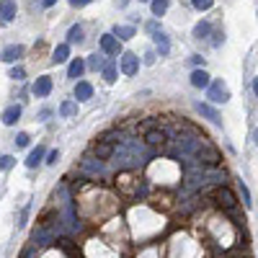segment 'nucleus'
I'll return each instance as SVG.
<instances>
[{"mask_svg": "<svg viewBox=\"0 0 258 258\" xmlns=\"http://www.w3.org/2000/svg\"><path fill=\"white\" fill-rule=\"evenodd\" d=\"M114 152H116V142H114L108 134H104L101 140L93 142V155H96L101 163H104V160H111V158H114Z\"/></svg>", "mask_w": 258, "mask_h": 258, "instance_id": "nucleus-1", "label": "nucleus"}, {"mask_svg": "<svg viewBox=\"0 0 258 258\" xmlns=\"http://www.w3.org/2000/svg\"><path fill=\"white\" fill-rule=\"evenodd\" d=\"M212 199H215L225 212H230V209H235V207H237V196H235V194L230 191L227 186H222V183H219V186L212 191Z\"/></svg>", "mask_w": 258, "mask_h": 258, "instance_id": "nucleus-2", "label": "nucleus"}, {"mask_svg": "<svg viewBox=\"0 0 258 258\" xmlns=\"http://www.w3.org/2000/svg\"><path fill=\"white\" fill-rule=\"evenodd\" d=\"M207 96L215 101V104H227L230 101V88L225 86L222 80H212L207 86Z\"/></svg>", "mask_w": 258, "mask_h": 258, "instance_id": "nucleus-3", "label": "nucleus"}, {"mask_svg": "<svg viewBox=\"0 0 258 258\" xmlns=\"http://www.w3.org/2000/svg\"><path fill=\"white\" fill-rule=\"evenodd\" d=\"M165 140H168L165 129H155V127H150V124H147V129H145V140H142L147 147H160Z\"/></svg>", "mask_w": 258, "mask_h": 258, "instance_id": "nucleus-4", "label": "nucleus"}, {"mask_svg": "<svg viewBox=\"0 0 258 258\" xmlns=\"http://www.w3.org/2000/svg\"><path fill=\"white\" fill-rule=\"evenodd\" d=\"M122 72L124 75H137V72H140V57H137L134 52H124L122 54Z\"/></svg>", "mask_w": 258, "mask_h": 258, "instance_id": "nucleus-5", "label": "nucleus"}, {"mask_svg": "<svg viewBox=\"0 0 258 258\" xmlns=\"http://www.w3.org/2000/svg\"><path fill=\"white\" fill-rule=\"evenodd\" d=\"M34 96L36 98H47L49 93H52V78L49 75H42V78H36V83H34Z\"/></svg>", "mask_w": 258, "mask_h": 258, "instance_id": "nucleus-6", "label": "nucleus"}, {"mask_svg": "<svg viewBox=\"0 0 258 258\" xmlns=\"http://www.w3.org/2000/svg\"><path fill=\"white\" fill-rule=\"evenodd\" d=\"M21 57H23V47H21V44H11V47H5L3 52H0V60L8 62V64L18 62Z\"/></svg>", "mask_w": 258, "mask_h": 258, "instance_id": "nucleus-7", "label": "nucleus"}, {"mask_svg": "<svg viewBox=\"0 0 258 258\" xmlns=\"http://www.w3.org/2000/svg\"><path fill=\"white\" fill-rule=\"evenodd\" d=\"M16 18V0H0V21L11 23Z\"/></svg>", "mask_w": 258, "mask_h": 258, "instance_id": "nucleus-8", "label": "nucleus"}, {"mask_svg": "<svg viewBox=\"0 0 258 258\" xmlns=\"http://www.w3.org/2000/svg\"><path fill=\"white\" fill-rule=\"evenodd\" d=\"M34 243L36 245H49V243H54V230L52 227H39L34 233Z\"/></svg>", "mask_w": 258, "mask_h": 258, "instance_id": "nucleus-9", "label": "nucleus"}, {"mask_svg": "<svg viewBox=\"0 0 258 258\" xmlns=\"http://www.w3.org/2000/svg\"><path fill=\"white\" fill-rule=\"evenodd\" d=\"M101 49L106 54H119V39L114 34H104L101 36Z\"/></svg>", "mask_w": 258, "mask_h": 258, "instance_id": "nucleus-10", "label": "nucleus"}, {"mask_svg": "<svg viewBox=\"0 0 258 258\" xmlns=\"http://www.w3.org/2000/svg\"><path fill=\"white\" fill-rule=\"evenodd\" d=\"M152 39H155V47H158L160 57H165V54L171 52V39H168V36H165V34L160 31V29H158V31L152 34Z\"/></svg>", "mask_w": 258, "mask_h": 258, "instance_id": "nucleus-11", "label": "nucleus"}, {"mask_svg": "<svg viewBox=\"0 0 258 258\" xmlns=\"http://www.w3.org/2000/svg\"><path fill=\"white\" fill-rule=\"evenodd\" d=\"M18 119H21V106H18V104L8 106L5 111H3V124H5V127H13Z\"/></svg>", "mask_w": 258, "mask_h": 258, "instance_id": "nucleus-12", "label": "nucleus"}, {"mask_svg": "<svg viewBox=\"0 0 258 258\" xmlns=\"http://www.w3.org/2000/svg\"><path fill=\"white\" fill-rule=\"evenodd\" d=\"M209 83H212V80H209V75H207V70L196 67V70L191 72V86H194V88H207Z\"/></svg>", "mask_w": 258, "mask_h": 258, "instance_id": "nucleus-13", "label": "nucleus"}, {"mask_svg": "<svg viewBox=\"0 0 258 258\" xmlns=\"http://www.w3.org/2000/svg\"><path fill=\"white\" fill-rule=\"evenodd\" d=\"M196 111H199L201 116H207L212 124H222V119H219V114H217V111H215V108H212L209 104H201V101H199V104H196Z\"/></svg>", "mask_w": 258, "mask_h": 258, "instance_id": "nucleus-14", "label": "nucleus"}, {"mask_svg": "<svg viewBox=\"0 0 258 258\" xmlns=\"http://www.w3.org/2000/svg\"><path fill=\"white\" fill-rule=\"evenodd\" d=\"M90 96H93V86H90V83H86V80H80L78 86H75V98H78V101H88Z\"/></svg>", "mask_w": 258, "mask_h": 258, "instance_id": "nucleus-15", "label": "nucleus"}, {"mask_svg": "<svg viewBox=\"0 0 258 258\" xmlns=\"http://www.w3.org/2000/svg\"><path fill=\"white\" fill-rule=\"evenodd\" d=\"M42 158H44V147H34V150L29 152V158H26V168H36V165L42 163Z\"/></svg>", "mask_w": 258, "mask_h": 258, "instance_id": "nucleus-16", "label": "nucleus"}, {"mask_svg": "<svg viewBox=\"0 0 258 258\" xmlns=\"http://www.w3.org/2000/svg\"><path fill=\"white\" fill-rule=\"evenodd\" d=\"M83 171H86V173H93V176H98V173L104 171V165H101L98 158H86V160H83Z\"/></svg>", "mask_w": 258, "mask_h": 258, "instance_id": "nucleus-17", "label": "nucleus"}, {"mask_svg": "<svg viewBox=\"0 0 258 258\" xmlns=\"http://www.w3.org/2000/svg\"><path fill=\"white\" fill-rule=\"evenodd\" d=\"M83 72H86V62H83L80 57H78V60H72V62H70V67H67V78H80Z\"/></svg>", "mask_w": 258, "mask_h": 258, "instance_id": "nucleus-18", "label": "nucleus"}, {"mask_svg": "<svg viewBox=\"0 0 258 258\" xmlns=\"http://www.w3.org/2000/svg\"><path fill=\"white\" fill-rule=\"evenodd\" d=\"M209 31H212L209 21H199L196 26H194V39H207V36H209Z\"/></svg>", "mask_w": 258, "mask_h": 258, "instance_id": "nucleus-19", "label": "nucleus"}, {"mask_svg": "<svg viewBox=\"0 0 258 258\" xmlns=\"http://www.w3.org/2000/svg\"><path fill=\"white\" fill-rule=\"evenodd\" d=\"M101 72H104V78H106V83H114L116 80V64L108 60V62H104L101 64Z\"/></svg>", "mask_w": 258, "mask_h": 258, "instance_id": "nucleus-20", "label": "nucleus"}, {"mask_svg": "<svg viewBox=\"0 0 258 258\" xmlns=\"http://www.w3.org/2000/svg\"><path fill=\"white\" fill-rule=\"evenodd\" d=\"M83 42V26L75 23V26H70V31H67V44H80Z\"/></svg>", "mask_w": 258, "mask_h": 258, "instance_id": "nucleus-21", "label": "nucleus"}, {"mask_svg": "<svg viewBox=\"0 0 258 258\" xmlns=\"http://www.w3.org/2000/svg\"><path fill=\"white\" fill-rule=\"evenodd\" d=\"M67 57H70V44H60L57 49H54V57H52V62H67Z\"/></svg>", "mask_w": 258, "mask_h": 258, "instance_id": "nucleus-22", "label": "nucleus"}, {"mask_svg": "<svg viewBox=\"0 0 258 258\" xmlns=\"http://www.w3.org/2000/svg\"><path fill=\"white\" fill-rule=\"evenodd\" d=\"M168 3H171V0H150L152 16H165V11H168Z\"/></svg>", "mask_w": 258, "mask_h": 258, "instance_id": "nucleus-23", "label": "nucleus"}, {"mask_svg": "<svg viewBox=\"0 0 258 258\" xmlns=\"http://www.w3.org/2000/svg\"><path fill=\"white\" fill-rule=\"evenodd\" d=\"M114 36H119L122 42L132 39V36H134V26H116V29H114Z\"/></svg>", "mask_w": 258, "mask_h": 258, "instance_id": "nucleus-24", "label": "nucleus"}, {"mask_svg": "<svg viewBox=\"0 0 258 258\" xmlns=\"http://www.w3.org/2000/svg\"><path fill=\"white\" fill-rule=\"evenodd\" d=\"M60 114L62 116H75L78 114V104L75 101H64V104L60 106Z\"/></svg>", "mask_w": 258, "mask_h": 258, "instance_id": "nucleus-25", "label": "nucleus"}, {"mask_svg": "<svg viewBox=\"0 0 258 258\" xmlns=\"http://www.w3.org/2000/svg\"><path fill=\"white\" fill-rule=\"evenodd\" d=\"M212 3H215V0H191V5L196 8V11H209Z\"/></svg>", "mask_w": 258, "mask_h": 258, "instance_id": "nucleus-26", "label": "nucleus"}, {"mask_svg": "<svg viewBox=\"0 0 258 258\" xmlns=\"http://www.w3.org/2000/svg\"><path fill=\"white\" fill-rule=\"evenodd\" d=\"M240 194H243V204L251 209V207H253V201H251V191H248V186H245L243 181H240Z\"/></svg>", "mask_w": 258, "mask_h": 258, "instance_id": "nucleus-27", "label": "nucleus"}, {"mask_svg": "<svg viewBox=\"0 0 258 258\" xmlns=\"http://www.w3.org/2000/svg\"><path fill=\"white\" fill-rule=\"evenodd\" d=\"M13 163H16V158H11V155H0V171L13 168Z\"/></svg>", "mask_w": 258, "mask_h": 258, "instance_id": "nucleus-28", "label": "nucleus"}, {"mask_svg": "<svg viewBox=\"0 0 258 258\" xmlns=\"http://www.w3.org/2000/svg\"><path fill=\"white\" fill-rule=\"evenodd\" d=\"M29 142H31V137L26 134V132H21V134L16 137V145H18V147H29Z\"/></svg>", "mask_w": 258, "mask_h": 258, "instance_id": "nucleus-29", "label": "nucleus"}, {"mask_svg": "<svg viewBox=\"0 0 258 258\" xmlns=\"http://www.w3.org/2000/svg\"><path fill=\"white\" fill-rule=\"evenodd\" d=\"M11 78H13V80H23V78H26V70H23V67H13V70H11Z\"/></svg>", "mask_w": 258, "mask_h": 258, "instance_id": "nucleus-30", "label": "nucleus"}, {"mask_svg": "<svg viewBox=\"0 0 258 258\" xmlns=\"http://www.w3.org/2000/svg\"><path fill=\"white\" fill-rule=\"evenodd\" d=\"M88 64H90V67H93V70H98V67H101V64H104V60H101V57H98V54H93V57H90V60H88Z\"/></svg>", "mask_w": 258, "mask_h": 258, "instance_id": "nucleus-31", "label": "nucleus"}, {"mask_svg": "<svg viewBox=\"0 0 258 258\" xmlns=\"http://www.w3.org/2000/svg\"><path fill=\"white\" fill-rule=\"evenodd\" d=\"M57 160H60V150H52V152L47 155V163H49V165H57Z\"/></svg>", "mask_w": 258, "mask_h": 258, "instance_id": "nucleus-32", "label": "nucleus"}, {"mask_svg": "<svg viewBox=\"0 0 258 258\" xmlns=\"http://www.w3.org/2000/svg\"><path fill=\"white\" fill-rule=\"evenodd\" d=\"M88 3H93V0H70L72 8H83V5H88Z\"/></svg>", "mask_w": 258, "mask_h": 258, "instance_id": "nucleus-33", "label": "nucleus"}, {"mask_svg": "<svg viewBox=\"0 0 258 258\" xmlns=\"http://www.w3.org/2000/svg\"><path fill=\"white\" fill-rule=\"evenodd\" d=\"M158 29H160V26H158V21H150V23H147V31H150V34H155Z\"/></svg>", "mask_w": 258, "mask_h": 258, "instance_id": "nucleus-34", "label": "nucleus"}, {"mask_svg": "<svg viewBox=\"0 0 258 258\" xmlns=\"http://www.w3.org/2000/svg\"><path fill=\"white\" fill-rule=\"evenodd\" d=\"M155 62V52H147L145 54V64H152Z\"/></svg>", "mask_w": 258, "mask_h": 258, "instance_id": "nucleus-35", "label": "nucleus"}, {"mask_svg": "<svg viewBox=\"0 0 258 258\" xmlns=\"http://www.w3.org/2000/svg\"><path fill=\"white\" fill-rule=\"evenodd\" d=\"M230 258H251L248 253H240V251H235V253H230Z\"/></svg>", "mask_w": 258, "mask_h": 258, "instance_id": "nucleus-36", "label": "nucleus"}, {"mask_svg": "<svg viewBox=\"0 0 258 258\" xmlns=\"http://www.w3.org/2000/svg\"><path fill=\"white\" fill-rule=\"evenodd\" d=\"M191 62H194V64H204V57H199V54H194V57H191Z\"/></svg>", "mask_w": 258, "mask_h": 258, "instance_id": "nucleus-37", "label": "nucleus"}, {"mask_svg": "<svg viewBox=\"0 0 258 258\" xmlns=\"http://www.w3.org/2000/svg\"><path fill=\"white\" fill-rule=\"evenodd\" d=\"M49 114H52V111H49V108H44V111L39 114V119H42V122H44V119H49Z\"/></svg>", "mask_w": 258, "mask_h": 258, "instance_id": "nucleus-38", "label": "nucleus"}, {"mask_svg": "<svg viewBox=\"0 0 258 258\" xmlns=\"http://www.w3.org/2000/svg\"><path fill=\"white\" fill-rule=\"evenodd\" d=\"M54 3H57V0H42V5H44V8H52Z\"/></svg>", "mask_w": 258, "mask_h": 258, "instance_id": "nucleus-39", "label": "nucleus"}, {"mask_svg": "<svg viewBox=\"0 0 258 258\" xmlns=\"http://www.w3.org/2000/svg\"><path fill=\"white\" fill-rule=\"evenodd\" d=\"M127 3H129V0H116V5H119V8H127Z\"/></svg>", "mask_w": 258, "mask_h": 258, "instance_id": "nucleus-40", "label": "nucleus"}, {"mask_svg": "<svg viewBox=\"0 0 258 258\" xmlns=\"http://www.w3.org/2000/svg\"><path fill=\"white\" fill-rule=\"evenodd\" d=\"M253 90H256V96H258V78H253Z\"/></svg>", "mask_w": 258, "mask_h": 258, "instance_id": "nucleus-41", "label": "nucleus"}, {"mask_svg": "<svg viewBox=\"0 0 258 258\" xmlns=\"http://www.w3.org/2000/svg\"><path fill=\"white\" fill-rule=\"evenodd\" d=\"M256 142H258V129H256Z\"/></svg>", "mask_w": 258, "mask_h": 258, "instance_id": "nucleus-42", "label": "nucleus"}, {"mask_svg": "<svg viewBox=\"0 0 258 258\" xmlns=\"http://www.w3.org/2000/svg\"><path fill=\"white\" fill-rule=\"evenodd\" d=\"M140 3H150V0H140Z\"/></svg>", "mask_w": 258, "mask_h": 258, "instance_id": "nucleus-43", "label": "nucleus"}]
</instances>
